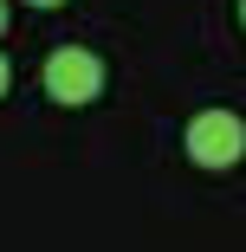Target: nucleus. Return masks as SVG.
Instances as JSON below:
<instances>
[{
	"instance_id": "1",
	"label": "nucleus",
	"mask_w": 246,
	"mask_h": 252,
	"mask_svg": "<svg viewBox=\"0 0 246 252\" xmlns=\"http://www.w3.org/2000/svg\"><path fill=\"white\" fill-rule=\"evenodd\" d=\"M45 97L65 104V110L104 97V59H97L91 45H59V52L45 59Z\"/></svg>"
},
{
	"instance_id": "2",
	"label": "nucleus",
	"mask_w": 246,
	"mask_h": 252,
	"mask_svg": "<svg viewBox=\"0 0 246 252\" xmlns=\"http://www.w3.org/2000/svg\"><path fill=\"white\" fill-rule=\"evenodd\" d=\"M188 156H194V168H233L240 156H246V123L233 117V110H201L188 123Z\"/></svg>"
},
{
	"instance_id": "3",
	"label": "nucleus",
	"mask_w": 246,
	"mask_h": 252,
	"mask_svg": "<svg viewBox=\"0 0 246 252\" xmlns=\"http://www.w3.org/2000/svg\"><path fill=\"white\" fill-rule=\"evenodd\" d=\"M7 84H13V65H7V52H0V97H7Z\"/></svg>"
},
{
	"instance_id": "4",
	"label": "nucleus",
	"mask_w": 246,
	"mask_h": 252,
	"mask_svg": "<svg viewBox=\"0 0 246 252\" xmlns=\"http://www.w3.org/2000/svg\"><path fill=\"white\" fill-rule=\"evenodd\" d=\"M26 7H65V0H26Z\"/></svg>"
},
{
	"instance_id": "5",
	"label": "nucleus",
	"mask_w": 246,
	"mask_h": 252,
	"mask_svg": "<svg viewBox=\"0 0 246 252\" xmlns=\"http://www.w3.org/2000/svg\"><path fill=\"white\" fill-rule=\"evenodd\" d=\"M0 32H7V0H0Z\"/></svg>"
},
{
	"instance_id": "6",
	"label": "nucleus",
	"mask_w": 246,
	"mask_h": 252,
	"mask_svg": "<svg viewBox=\"0 0 246 252\" xmlns=\"http://www.w3.org/2000/svg\"><path fill=\"white\" fill-rule=\"evenodd\" d=\"M240 26H246V0H240Z\"/></svg>"
}]
</instances>
